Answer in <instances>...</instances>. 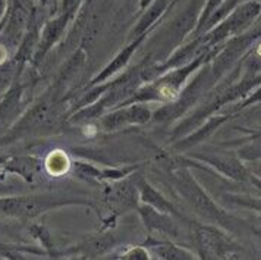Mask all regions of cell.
I'll return each mask as SVG.
<instances>
[{
    "mask_svg": "<svg viewBox=\"0 0 261 260\" xmlns=\"http://www.w3.org/2000/svg\"><path fill=\"white\" fill-rule=\"evenodd\" d=\"M65 203H73L62 196H30V197H13V199H5L2 201L3 213L21 218V219H30L40 213L50 210L53 207L62 206Z\"/></svg>",
    "mask_w": 261,
    "mask_h": 260,
    "instance_id": "2",
    "label": "cell"
},
{
    "mask_svg": "<svg viewBox=\"0 0 261 260\" xmlns=\"http://www.w3.org/2000/svg\"><path fill=\"white\" fill-rule=\"evenodd\" d=\"M68 165H69V160H68L66 154L63 153V152H60V150H58V152H55V153L48 156V172L53 174V175H60V174H63V172L68 169Z\"/></svg>",
    "mask_w": 261,
    "mask_h": 260,
    "instance_id": "14",
    "label": "cell"
},
{
    "mask_svg": "<svg viewBox=\"0 0 261 260\" xmlns=\"http://www.w3.org/2000/svg\"><path fill=\"white\" fill-rule=\"evenodd\" d=\"M173 179H175V185L179 193L182 194V197L188 201L197 212H200L207 218L216 219V221H222L225 218L223 212L204 193L200 184L192 178V175L187 169H178L173 174Z\"/></svg>",
    "mask_w": 261,
    "mask_h": 260,
    "instance_id": "1",
    "label": "cell"
},
{
    "mask_svg": "<svg viewBox=\"0 0 261 260\" xmlns=\"http://www.w3.org/2000/svg\"><path fill=\"white\" fill-rule=\"evenodd\" d=\"M201 159H205L208 163L217 166L222 172L229 174L230 177L244 178V175H245L244 169L235 160H227V159H220V157H204V156H202Z\"/></svg>",
    "mask_w": 261,
    "mask_h": 260,
    "instance_id": "12",
    "label": "cell"
},
{
    "mask_svg": "<svg viewBox=\"0 0 261 260\" xmlns=\"http://www.w3.org/2000/svg\"><path fill=\"white\" fill-rule=\"evenodd\" d=\"M144 37H145V34H143V36H140V37H138V38H135V41H134L132 44H129L128 48L125 49V50H123V52H122V53L119 55L118 59L115 60V62H113L112 65H109V66H107L106 71L103 72V74H101L100 77H97V78H95V83H98V81L105 80V78H106V77H109L110 74L116 72L119 69V68H120V66H123V65H125V62L129 59V56H130V55H132V52H134V50L137 49V46H138V44H140V43L143 41Z\"/></svg>",
    "mask_w": 261,
    "mask_h": 260,
    "instance_id": "11",
    "label": "cell"
},
{
    "mask_svg": "<svg viewBox=\"0 0 261 260\" xmlns=\"http://www.w3.org/2000/svg\"><path fill=\"white\" fill-rule=\"evenodd\" d=\"M9 171L18 172L19 175L27 178L28 181H34V178L38 177L40 174V163L34 157H18L13 159L12 162H9L6 166Z\"/></svg>",
    "mask_w": 261,
    "mask_h": 260,
    "instance_id": "10",
    "label": "cell"
},
{
    "mask_svg": "<svg viewBox=\"0 0 261 260\" xmlns=\"http://www.w3.org/2000/svg\"><path fill=\"white\" fill-rule=\"evenodd\" d=\"M172 2H175V0H153L148 5V9H147V12L144 13L141 21L135 27V30H134L135 34L134 36H143V34H145V31L162 16V13L166 11Z\"/></svg>",
    "mask_w": 261,
    "mask_h": 260,
    "instance_id": "8",
    "label": "cell"
},
{
    "mask_svg": "<svg viewBox=\"0 0 261 260\" xmlns=\"http://www.w3.org/2000/svg\"><path fill=\"white\" fill-rule=\"evenodd\" d=\"M122 259H148V254L143 248H135V250H130L129 253L123 254Z\"/></svg>",
    "mask_w": 261,
    "mask_h": 260,
    "instance_id": "16",
    "label": "cell"
},
{
    "mask_svg": "<svg viewBox=\"0 0 261 260\" xmlns=\"http://www.w3.org/2000/svg\"><path fill=\"white\" fill-rule=\"evenodd\" d=\"M150 119V110L144 106H132L119 110L103 119V127L106 130H116L125 124H143Z\"/></svg>",
    "mask_w": 261,
    "mask_h": 260,
    "instance_id": "5",
    "label": "cell"
},
{
    "mask_svg": "<svg viewBox=\"0 0 261 260\" xmlns=\"http://www.w3.org/2000/svg\"><path fill=\"white\" fill-rule=\"evenodd\" d=\"M138 210L143 216L144 224L150 231H159V232L176 235V226L167 215H163L160 210H157L151 206H140Z\"/></svg>",
    "mask_w": 261,
    "mask_h": 260,
    "instance_id": "6",
    "label": "cell"
},
{
    "mask_svg": "<svg viewBox=\"0 0 261 260\" xmlns=\"http://www.w3.org/2000/svg\"><path fill=\"white\" fill-rule=\"evenodd\" d=\"M155 254H159L162 259H192L194 256L182 250V248L176 247L173 244H157V247H154Z\"/></svg>",
    "mask_w": 261,
    "mask_h": 260,
    "instance_id": "13",
    "label": "cell"
},
{
    "mask_svg": "<svg viewBox=\"0 0 261 260\" xmlns=\"http://www.w3.org/2000/svg\"><path fill=\"white\" fill-rule=\"evenodd\" d=\"M33 16L30 11V0H11L8 6L6 18L3 19L5 22L3 37L16 41L22 36L24 30L28 27V21Z\"/></svg>",
    "mask_w": 261,
    "mask_h": 260,
    "instance_id": "4",
    "label": "cell"
},
{
    "mask_svg": "<svg viewBox=\"0 0 261 260\" xmlns=\"http://www.w3.org/2000/svg\"><path fill=\"white\" fill-rule=\"evenodd\" d=\"M261 12V2H248L241 6H237L233 13H230L222 24L219 25L210 36V43L220 41L229 34H233L237 31H241L244 27H247L249 22H252L258 13Z\"/></svg>",
    "mask_w": 261,
    "mask_h": 260,
    "instance_id": "3",
    "label": "cell"
},
{
    "mask_svg": "<svg viewBox=\"0 0 261 260\" xmlns=\"http://www.w3.org/2000/svg\"><path fill=\"white\" fill-rule=\"evenodd\" d=\"M107 200L115 210L123 212V210L135 206V203H137L135 190L132 188L128 182H122L119 185L109 187L107 188Z\"/></svg>",
    "mask_w": 261,
    "mask_h": 260,
    "instance_id": "7",
    "label": "cell"
},
{
    "mask_svg": "<svg viewBox=\"0 0 261 260\" xmlns=\"http://www.w3.org/2000/svg\"><path fill=\"white\" fill-rule=\"evenodd\" d=\"M137 187L140 188L141 191V197H143V200L145 203H148L150 206H153L155 207L157 210H160V212H165V213H172V215H176V210H175V207L166 200V199H163L162 197V194L160 193H157L150 184H147L145 181H138V184H137Z\"/></svg>",
    "mask_w": 261,
    "mask_h": 260,
    "instance_id": "9",
    "label": "cell"
},
{
    "mask_svg": "<svg viewBox=\"0 0 261 260\" xmlns=\"http://www.w3.org/2000/svg\"><path fill=\"white\" fill-rule=\"evenodd\" d=\"M223 2L225 0H207V3H205V6H204V9H202L201 16H200V19H198V30H202L205 24H207V21L213 16V13L223 5Z\"/></svg>",
    "mask_w": 261,
    "mask_h": 260,
    "instance_id": "15",
    "label": "cell"
}]
</instances>
